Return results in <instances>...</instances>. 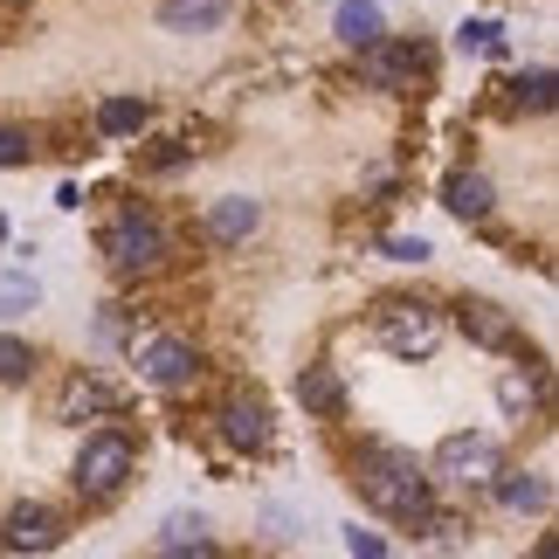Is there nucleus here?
Listing matches in <instances>:
<instances>
[{
	"instance_id": "nucleus-26",
	"label": "nucleus",
	"mask_w": 559,
	"mask_h": 559,
	"mask_svg": "<svg viewBox=\"0 0 559 559\" xmlns=\"http://www.w3.org/2000/svg\"><path fill=\"white\" fill-rule=\"evenodd\" d=\"M386 255H394V263H428V242H421V235H394Z\"/></svg>"
},
{
	"instance_id": "nucleus-22",
	"label": "nucleus",
	"mask_w": 559,
	"mask_h": 559,
	"mask_svg": "<svg viewBox=\"0 0 559 559\" xmlns=\"http://www.w3.org/2000/svg\"><path fill=\"white\" fill-rule=\"evenodd\" d=\"M456 49H463V56H504L498 21H463V28H456Z\"/></svg>"
},
{
	"instance_id": "nucleus-8",
	"label": "nucleus",
	"mask_w": 559,
	"mask_h": 559,
	"mask_svg": "<svg viewBox=\"0 0 559 559\" xmlns=\"http://www.w3.org/2000/svg\"><path fill=\"white\" fill-rule=\"evenodd\" d=\"M0 546L8 552H49V546H62V519L49 504H14L0 519Z\"/></svg>"
},
{
	"instance_id": "nucleus-23",
	"label": "nucleus",
	"mask_w": 559,
	"mask_h": 559,
	"mask_svg": "<svg viewBox=\"0 0 559 559\" xmlns=\"http://www.w3.org/2000/svg\"><path fill=\"white\" fill-rule=\"evenodd\" d=\"M28 373H35V353L21 346V338H8V332H0V380L14 386V380H28Z\"/></svg>"
},
{
	"instance_id": "nucleus-20",
	"label": "nucleus",
	"mask_w": 559,
	"mask_h": 559,
	"mask_svg": "<svg viewBox=\"0 0 559 559\" xmlns=\"http://www.w3.org/2000/svg\"><path fill=\"white\" fill-rule=\"evenodd\" d=\"M159 546H166V552H207V525L187 519V511H174V519L159 525Z\"/></svg>"
},
{
	"instance_id": "nucleus-16",
	"label": "nucleus",
	"mask_w": 559,
	"mask_h": 559,
	"mask_svg": "<svg viewBox=\"0 0 559 559\" xmlns=\"http://www.w3.org/2000/svg\"><path fill=\"white\" fill-rule=\"evenodd\" d=\"M297 401H305V415H338L346 407V380L332 367H305L297 373Z\"/></svg>"
},
{
	"instance_id": "nucleus-5",
	"label": "nucleus",
	"mask_w": 559,
	"mask_h": 559,
	"mask_svg": "<svg viewBox=\"0 0 559 559\" xmlns=\"http://www.w3.org/2000/svg\"><path fill=\"white\" fill-rule=\"evenodd\" d=\"M124 477H132V442H124L118 428H104V436L83 442V456H76V490H83L91 504H111L118 490H124Z\"/></svg>"
},
{
	"instance_id": "nucleus-2",
	"label": "nucleus",
	"mask_w": 559,
	"mask_h": 559,
	"mask_svg": "<svg viewBox=\"0 0 559 559\" xmlns=\"http://www.w3.org/2000/svg\"><path fill=\"white\" fill-rule=\"evenodd\" d=\"M442 332H449L442 311L421 305V297H386V305L373 311V338H380L394 359H428V353L442 346Z\"/></svg>"
},
{
	"instance_id": "nucleus-11",
	"label": "nucleus",
	"mask_w": 559,
	"mask_h": 559,
	"mask_svg": "<svg viewBox=\"0 0 559 559\" xmlns=\"http://www.w3.org/2000/svg\"><path fill=\"white\" fill-rule=\"evenodd\" d=\"M214 421H222V442L228 449H270V407L263 401H228Z\"/></svg>"
},
{
	"instance_id": "nucleus-28",
	"label": "nucleus",
	"mask_w": 559,
	"mask_h": 559,
	"mask_svg": "<svg viewBox=\"0 0 559 559\" xmlns=\"http://www.w3.org/2000/svg\"><path fill=\"white\" fill-rule=\"evenodd\" d=\"M187 159V139H159V153H153V166L166 174V166H180Z\"/></svg>"
},
{
	"instance_id": "nucleus-17",
	"label": "nucleus",
	"mask_w": 559,
	"mask_h": 559,
	"mask_svg": "<svg viewBox=\"0 0 559 559\" xmlns=\"http://www.w3.org/2000/svg\"><path fill=\"white\" fill-rule=\"evenodd\" d=\"M111 407H118V394H111V386H104V380H70V386H62V421H91V415H111Z\"/></svg>"
},
{
	"instance_id": "nucleus-13",
	"label": "nucleus",
	"mask_w": 559,
	"mask_h": 559,
	"mask_svg": "<svg viewBox=\"0 0 559 559\" xmlns=\"http://www.w3.org/2000/svg\"><path fill=\"white\" fill-rule=\"evenodd\" d=\"M463 332L477 338V346H490V353H504L511 338H519V325H511L498 305H484V297H463Z\"/></svg>"
},
{
	"instance_id": "nucleus-24",
	"label": "nucleus",
	"mask_w": 559,
	"mask_h": 559,
	"mask_svg": "<svg viewBox=\"0 0 559 559\" xmlns=\"http://www.w3.org/2000/svg\"><path fill=\"white\" fill-rule=\"evenodd\" d=\"M511 91H519V104H532V111H552V76H546V70L519 76V83H511Z\"/></svg>"
},
{
	"instance_id": "nucleus-21",
	"label": "nucleus",
	"mask_w": 559,
	"mask_h": 559,
	"mask_svg": "<svg viewBox=\"0 0 559 559\" xmlns=\"http://www.w3.org/2000/svg\"><path fill=\"white\" fill-rule=\"evenodd\" d=\"M498 407H504V415H532V407H539V380H532V373H504L498 380Z\"/></svg>"
},
{
	"instance_id": "nucleus-12",
	"label": "nucleus",
	"mask_w": 559,
	"mask_h": 559,
	"mask_svg": "<svg viewBox=\"0 0 559 559\" xmlns=\"http://www.w3.org/2000/svg\"><path fill=\"white\" fill-rule=\"evenodd\" d=\"M442 207L463 214V222H484V214L498 207V187H490L484 174H449L442 180Z\"/></svg>"
},
{
	"instance_id": "nucleus-6",
	"label": "nucleus",
	"mask_w": 559,
	"mask_h": 559,
	"mask_svg": "<svg viewBox=\"0 0 559 559\" xmlns=\"http://www.w3.org/2000/svg\"><path fill=\"white\" fill-rule=\"evenodd\" d=\"M139 373L153 386H166V394H180V386H193L207 373V359H201L193 338H145V346H139Z\"/></svg>"
},
{
	"instance_id": "nucleus-4",
	"label": "nucleus",
	"mask_w": 559,
	"mask_h": 559,
	"mask_svg": "<svg viewBox=\"0 0 559 559\" xmlns=\"http://www.w3.org/2000/svg\"><path fill=\"white\" fill-rule=\"evenodd\" d=\"M104 255H111V270H124V276H145V270H159V263H166V228L153 222V214L124 207L118 222L104 228Z\"/></svg>"
},
{
	"instance_id": "nucleus-27",
	"label": "nucleus",
	"mask_w": 559,
	"mask_h": 559,
	"mask_svg": "<svg viewBox=\"0 0 559 559\" xmlns=\"http://www.w3.org/2000/svg\"><path fill=\"white\" fill-rule=\"evenodd\" d=\"M346 552H359V559H380V552H386V539H380V532H359V525H346Z\"/></svg>"
},
{
	"instance_id": "nucleus-25",
	"label": "nucleus",
	"mask_w": 559,
	"mask_h": 559,
	"mask_svg": "<svg viewBox=\"0 0 559 559\" xmlns=\"http://www.w3.org/2000/svg\"><path fill=\"white\" fill-rule=\"evenodd\" d=\"M35 159V139L14 132V124H0V166H28Z\"/></svg>"
},
{
	"instance_id": "nucleus-15",
	"label": "nucleus",
	"mask_w": 559,
	"mask_h": 559,
	"mask_svg": "<svg viewBox=\"0 0 559 559\" xmlns=\"http://www.w3.org/2000/svg\"><path fill=\"white\" fill-rule=\"evenodd\" d=\"M332 28L346 49H367V41H380V0H338V14H332Z\"/></svg>"
},
{
	"instance_id": "nucleus-14",
	"label": "nucleus",
	"mask_w": 559,
	"mask_h": 559,
	"mask_svg": "<svg viewBox=\"0 0 559 559\" xmlns=\"http://www.w3.org/2000/svg\"><path fill=\"white\" fill-rule=\"evenodd\" d=\"M222 14H228V0H159V21L174 35H207V28H222Z\"/></svg>"
},
{
	"instance_id": "nucleus-10",
	"label": "nucleus",
	"mask_w": 559,
	"mask_h": 559,
	"mask_svg": "<svg viewBox=\"0 0 559 559\" xmlns=\"http://www.w3.org/2000/svg\"><path fill=\"white\" fill-rule=\"evenodd\" d=\"M255 228H263V207H255L249 193H222V201L207 207V242H222V249L228 242H249Z\"/></svg>"
},
{
	"instance_id": "nucleus-1",
	"label": "nucleus",
	"mask_w": 559,
	"mask_h": 559,
	"mask_svg": "<svg viewBox=\"0 0 559 559\" xmlns=\"http://www.w3.org/2000/svg\"><path fill=\"white\" fill-rule=\"evenodd\" d=\"M353 484H359V498L373 511H386V519H415L428 504V469L407 456V449H359Z\"/></svg>"
},
{
	"instance_id": "nucleus-7",
	"label": "nucleus",
	"mask_w": 559,
	"mask_h": 559,
	"mask_svg": "<svg viewBox=\"0 0 559 559\" xmlns=\"http://www.w3.org/2000/svg\"><path fill=\"white\" fill-rule=\"evenodd\" d=\"M359 56V76L373 83V91L386 97H401V91H415V49H401V41H367V49H353Z\"/></svg>"
},
{
	"instance_id": "nucleus-19",
	"label": "nucleus",
	"mask_w": 559,
	"mask_h": 559,
	"mask_svg": "<svg viewBox=\"0 0 559 559\" xmlns=\"http://www.w3.org/2000/svg\"><path fill=\"white\" fill-rule=\"evenodd\" d=\"M35 305H41V284H35L28 270L0 276V318H21V311H35Z\"/></svg>"
},
{
	"instance_id": "nucleus-18",
	"label": "nucleus",
	"mask_w": 559,
	"mask_h": 559,
	"mask_svg": "<svg viewBox=\"0 0 559 559\" xmlns=\"http://www.w3.org/2000/svg\"><path fill=\"white\" fill-rule=\"evenodd\" d=\"M97 132H104V139H139V132H145V104H139V97L97 104Z\"/></svg>"
},
{
	"instance_id": "nucleus-3",
	"label": "nucleus",
	"mask_w": 559,
	"mask_h": 559,
	"mask_svg": "<svg viewBox=\"0 0 559 559\" xmlns=\"http://www.w3.org/2000/svg\"><path fill=\"white\" fill-rule=\"evenodd\" d=\"M504 469V449L498 436H442L436 442V463H428V477L449 484V490H490V477Z\"/></svg>"
},
{
	"instance_id": "nucleus-9",
	"label": "nucleus",
	"mask_w": 559,
	"mask_h": 559,
	"mask_svg": "<svg viewBox=\"0 0 559 559\" xmlns=\"http://www.w3.org/2000/svg\"><path fill=\"white\" fill-rule=\"evenodd\" d=\"M490 490H498V504L519 511V519H539V511H552V484L539 477V469H498V477H490Z\"/></svg>"
}]
</instances>
